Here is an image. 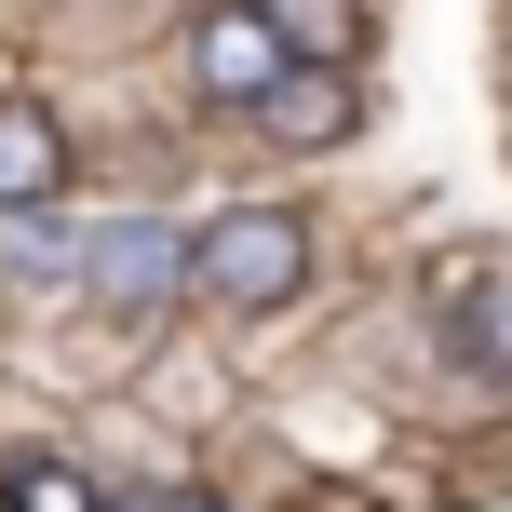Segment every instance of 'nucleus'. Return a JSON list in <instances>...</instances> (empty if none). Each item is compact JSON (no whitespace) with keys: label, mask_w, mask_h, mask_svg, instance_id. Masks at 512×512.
<instances>
[{"label":"nucleus","mask_w":512,"mask_h":512,"mask_svg":"<svg viewBox=\"0 0 512 512\" xmlns=\"http://www.w3.org/2000/svg\"><path fill=\"white\" fill-rule=\"evenodd\" d=\"M189 283H203L216 310H283L310 283V216L297 203H230L189 230Z\"/></svg>","instance_id":"obj_1"},{"label":"nucleus","mask_w":512,"mask_h":512,"mask_svg":"<svg viewBox=\"0 0 512 512\" xmlns=\"http://www.w3.org/2000/svg\"><path fill=\"white\" fill-rule=\"evenodd\" d=\"M283 68H297V41H283L270 0H216V14L189 27V81H203V108H270Z\"/></svg>","instance_id":"obj_2"},{"label":"nucleus","mask_w":512,"mask_h":512,"mask_svg":"<svg viewBox=\"0 0 512 512\" xmlns=\"http://www.w3.org/2000/svg\"><path fill=\"white\" fill-rule=\"evenodd\" d=\"M81 283H95V310L149 324V310L189 297V230H162V216H108V230L81 243Z\"/></svg>","instance_id":"obj_3"},{"label":"nucleus","mask_w":512,"mask_h":512,"mask_svg":"<svg viewBox=\"0 0 512 512\" xmlns=\"http://www.w3.org/2000/svg\"><path fill=\"white\" fill-rule=\"evenodd\" d=\"M68 203V122L41 95H0V216H41Z\"/></svg>","instance_id":"obj_4"},{"label":"nucleus","mask_w":512,"mask_h":512,"mask_svg":"<svg viewBox=\"0 0 512 512\" xmlns=\"http://www.w3.org/2000/svg\"><path fill=\"white\" fill-rule=\"evenodd\" d=\"M256 122H270L283 149H337V135L364 122V95H351V68H337V54H310V68L270 81V108H256Z\"/></svg>","instance_id":"obj_5"},{"label":"nucleus","mask_w":512,"mask_h":512,"mask_svg":"<svg viewBox=\"0 0 512 512\" xmlns=\"http://www.w3.org/2000/svg\"><path fill=\"white\" fill-rule=\"evenodd\" d=\"M0 512H122V499L68 459H0Z\"/></svg>","instance_id":"obj_6"},{"label":"nucleus","mask_w":512,"mask_h":512,"mask_svg":"<svg viewBox=\"0 0 512 512\" xmlns=\"http://www.w3.org/2000/svg\"><path fill=\"white\" fill-rule=\"evenodd\" d=\"M459 351L486 378H512V283H486V310H459Z\"/></svg>","instance_id":"obj_7"},{"label":"nucleus","mask_w":512,"mask_h":512,"mask_svg":"<svg viewBox=\"0 0 512 512\" xmlns=\"http://www.w3.org/2000/svg\"><path fill=\"white\" fill-rule=\"evenodd\" d=\"M297 54H351V0H270Z\"/></svg>","instance_id":"obj_8"},{"label":"nucleus","mask_w":512,"mask_h":512,"mask_svg":"<svg viewBox=\"0 0 512 512\" xmlns=\"http://www.w3.org/2000/svg\"><path fill=\"white\" fill-rule=\"evenodd\" d=\"M122 512H230V499H203V486H135Z\"/></svg>","instance_id":"obj_9"}]
</instances>
